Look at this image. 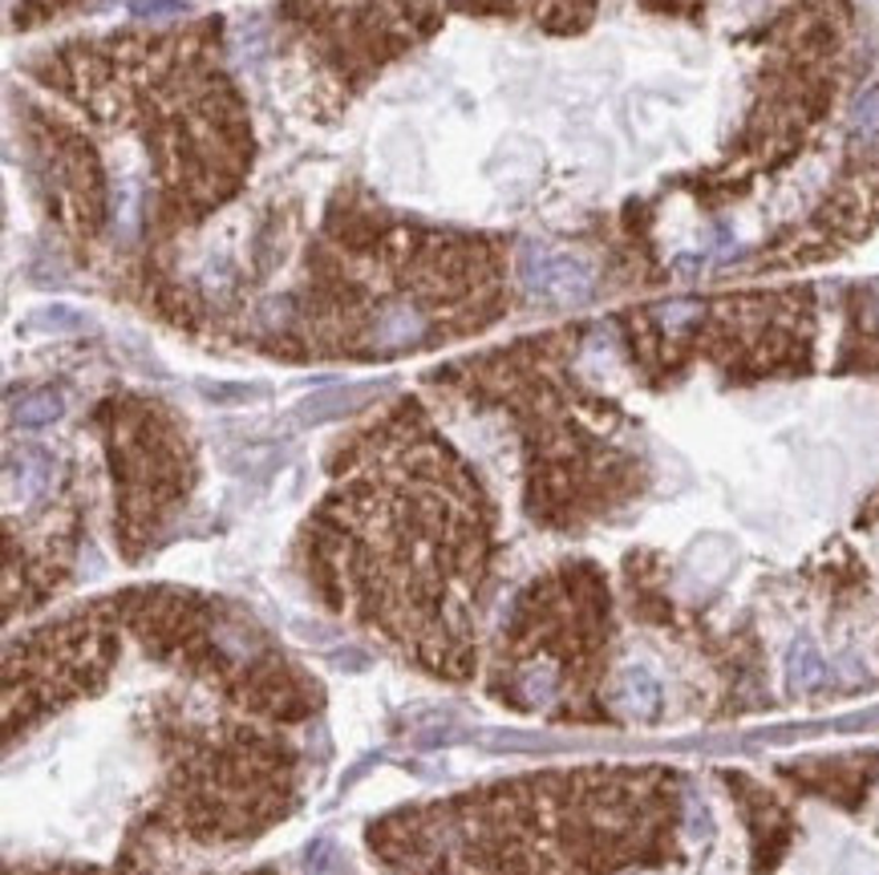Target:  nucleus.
<instances>
[{"label":"nucleus","instance_id":"nucleus-8","mask_svg":"<svg viewBox=\"0 0 879 875\" xmlns=\"http://www.w3.org/2000/svg\"><path fill=\"white\" fill-rule=\"evenodd\" d=\"M851 135L859 142H876L879 138V86H868L851 106Z\"/></svg>","mask_w":879,"mask_h":875},{"label":"nucleus","instance_id":"nucleus-6","mask_svg":"<svg viewBox=\"0 0 879 875\" xmlns=\"http://www.w3.org/2000/svg\"><path fill=\"white\" fill-rule=\"evenodd\" d=\"M61 414H66V397L53 393V390H41V393H29V397H21V402L12 405V426L41 430V426H53Z\"/></svg>","mask_w":879,"mask_h":875},{"label":"nucleus","instance_id":"nucleus-2","mask_svg":"<svg viewBox=\"0 0 879 875\" xmlns=\"http://www.w3.org/2000/svg\"><path fill=\"white\" fill-rule=\"evenodd\" d=\"M53 486V454L37 446L9 450L4 459V503L9 507H33Z\"/></svg>","mask_w":879,"mask_h":875},{"label":"nucleus","instance_id":"nucleus-4","mask_svg":"<svg viewBox=\"0 0 879 875\" xmlns=\"http://www.w3.org/2000/svg\"><path fill=\"white\" fill-rule=\"evenodd\" d=\"M373 393H378V385H349V390L345 385H336V390H324V393L304 397L292 414H296V422H304V426H316V422H329V417H341V414L361 410Z\"/></svg>","mask_w":879,"mask_h":875},{"label":"nucleus","instance_id":"nucleus-11","mask_svg":"<svg viewBox=\"0 0 879 875\" xmlns=\"http://www.w3.org/2000/svg\"><path fill=\"white\" fill-rule=\"evenodd\" d=\"M126 9L138 21H175V17H187L191 4L187 0H126Z\"/></svg>","mask_w":879,"mask_h":875},{"label":"nucleus","instance_id":"nucleus-12","mask_svg":"<svg viewBox=\"0 0 879 875\" xmlns=\"http://www.w3.org/2000/svg\"><path fill=\"white\" fill-rule=\"evenodd\" d=\"M336 847L329 839H316L309 843V852H304V867H309V875H333L336 872Z\"/></svg>","mask_w":879,"mask_h":875},{"label":"nucleus","instance_id":"nucleus-5","mask_svg":"<svg viewBox=\"0 0 879 875\" xmlns=\"http://www.w3.org/2000/svg\"><path fill=\"white\" fill-rule=\"evenodd\" d=\"M613 701H616V709H621L624 718L653 721L661 714V685H657V677L645 674V669H624L621 681H616Z\"/></svg>","mask_w":879,"mask_h":875},{"label":"nucleus","instance_id":"nucleus-3","mask_svg":"<svg viewBox=\"0 0 879 875\" xmlns=\"http://www.w3.org/2000/svg\"><path fill=\"white\" fill-rule=\"evenodd\" d=\"M430 337V316L410 301L385 304L373 325H369V345L378 353H401V348H418Z\"/></svg>","mask_w":879,"mask_h":875},{"label":"nucleus","instance_id":"nucleus-14","mask_svg":"<svg viewBox=\"0 0 879 875\" xmlns=\"http://www.w3.org/2000/svg\"><path fill=\"white\" fill-rule=\"evenodd\" d=\"M203 393H207L212 402H247V397H256L260 390H252V385H203Z\"/></svg>","mask_w":879,"mask_h":875},{"label":"nucleus","instance_id":"nucleus-13","mask_svg":"<svg viewBox=\"0 0 879 875\" xmlns=\"http://www.w3.org/2000/svg\"><path fill=\"white\" fill-rule=\"evenodd\" d=\"M705 308L697 301H677V304H665V308H657V316H661V325L665 328H681V325H690L693 316H702Z\"/></svg>","mask_w":879,"mask_h":875},{"label":"nucleus","instance_id":"nucleus-15","mask_svg":"<svg viewBox=\"0 0 879 875\" xmlns=\"http://www.w3.org/2000/svg\"><path fill=\"white\" fill-rule=\"evenodd\" d=\"M868 321L879 328V296H871V304H868Z\"/></svg>","mask_w":879,"mask_h":875},{"label":"nucleus","instance_id":"nucleus-9","mask_svg":"<svg viewBox=\"0 0 879 875\" xmlns=\"http://www.w3.org/2000/svg\"><path fill=\"white\" fill-rule=\"evenodd\" d=\"M556 669L551 665H531V669H524V677H519V694H524L527 706H547L551 697H556Z\"/></svg>","mask_w":879,"mask_h":875},{"label":"nucleus","instance_id":"nucleus-1","mask_svg":"<svg viewBox=\"0 0 879 875\" xmlns=\"http://www.w3.org/2000/svg\"><path fill=\"white\" fill-rule=\"evenodd\" d=\"M519 281L531 296L547 304H584L596 292V272L588 259L568 256V252H547V247H527L519 259Z\"/></svg>","mask_w":879,"mask_h":875},{"label":"nucleus","instance_id":"nucleus-10","mask_svg":"<svg viewBox=\"0 0 879 875\" xmlns=\"http://www.w3.org/2000/svg\"><path fill=\"white\" fill-rule=\"evenodd\" d=\"M29 325L49 328V333H78V328H86V316L78 308H69V304H49V308L29 316Z\"/></svg>","mask_w":879,"mask_h":875},{"label":"nucleus","instance_id":"nucleus-7","mask_svg":"<svg viewBox=\"0 0 879 875\" xmlns=\"http://www.w3.org/2000/svg\"><path fill=\"white\" fill-rule=\"evenodd\" d=\"M787 681L799 694H807V689H814V685L823 681V652L814 649L811 637H799L791 645V652H787Z\"/></svg>","mask_w":879,"mask_h":875}]
</instances>
